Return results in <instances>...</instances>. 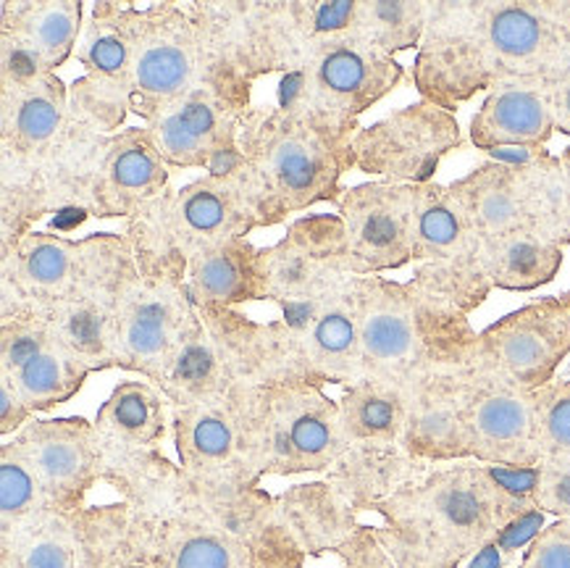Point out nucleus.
<instances>
[{"mask_svg": "<svg viewBox=\"0 0 570 568\" xmlns=\"http://www.w3.org/2000/svg\"><path fill=\"white\" fill-rule=\"evenodd\" d=\"M114 506L77 516L79 568H305L266 487L214 492L197 487L164 448H104Z\"/></svg>", "mask_w": 570, "mask_h": 568, "instance_id": "1", "label": "nucleus"}, {"mask_svg": "<svg viewBox=\"0 0 570 568\" xmlns=\"http://www.w3.org/2000/svg\"><path fill=\"white\" fill-rule=\"evenodd\" d=\"M570 61V3L444 0L431 3L413 61L421 100L455 114L510 79L552 75Z\"/></svg>", "mask_w": 570, "mask_h": 568, "instance_id": "2", "label": "nucleus"}, {"mask_svg": "<svg viewBox=\"0 0 570 568\" xmlns=\"http://www.w3.org/2000/svg\"><path fill=\"white\" fill-rule=\"evenodd\" d=\"M374 535L394 568H460L518 521L502 500L492 466H429L379 502Z\"/></svg>", "mask_w": 570, "mask_h": 568, "instance_id": "3", "label": "nucleus"}, {"mask_svg": "<svg viewBox=\"0 0 570 568\" xmlns=\"http://www.w3.org/2000/svg\"><path fill=\"white\" fill-rule=\"evenodd\" d=\"M361 311L363 379L402 392L463 369L479 332L463 311L426 293L413 280L355 276Z\"/></svg>", "mask_w": 570, "mask_h": 568, "instance_id": "4", "label": "nucleus"}, {"mask_svg": "<svg viewBox=\"0 0 570 568\" xmlns=\"http://www.w3.org/2000/svg\"><path fill=\"white\" fill-rule=\"evenodd\" d=\"M361 124L313 111L253 106L239 135L243 161L258 182L272 227L318 203L337 206L342 177L355 169L353 140Z\"/></svg>", "mask_w": 570, "mask_h": 568, "instance_id": "5", "label": "nucleus"}, {"mask_svg": "<svg viewBox=\"0 0 570 568\" xmlns=\"http://www.w3.org/2000/svg\"><path fill=\"white\" fill-rule=\"evenodd\" d=\"M272 227L255 177L243 166L203 174L185 187H166L140 214L124 224L121 235L137 264L187 261L210 245L247 237Z\"/></svg>", "mask_w": 570, "mask_h": 568, "instance_id": "6", "label": "nucleus"}, {"mask_svg": "<svg viewBox=\"0 0 570 568\" xmlns=\"http://www.w3.org/2000/svg\"><path fill=\"white\" fill-rule=\"evenodd\" d=\"M255 477H299L334 469L350 448L340 400L311 382L258 384L247 392Z\"/></svg>", "mask_w": 570, "mask_h": 568, "instance_id": "7", "label": "nucleus"}, {"mask_svg": "<svg viewBox=\"0 0 570 568\" xmlns=\"http://www.w3.org/2000/svg\"><path fill=\"white\" fill-rule=\"evenodd\" d=\"M405 82V67L355 29L318 40L303 63L282 75L276 106L361 124V116Z\"/></svg>", "mask_w": 570, "mask_h": 568, "instance_id": "8", "label": "nucleus"}, {"mask_svg": "<svg viewBox=\"0 0 570 568\" xmlns=\"http://www.w3.org/2000/svg\"><path fill=\"white\" fill-rule=\"evenodd\" d=\"M274 374L272 384L311 382L318 388H347L363 379L361 311L355 276L318 301L282 309L279 322H268Z\"/></svg>", "mask_w": 570, "mask_h": 568, "instance_id": "9", "label": "nucleus"}, {"mask_svg": "<svg viewBox=\"0 0 570 568\" xmlns=\"http://www.w3.org/2000/svg\"><path fill=\"white\" fill-rule=\"evenodd\" d=\"M189 13L200 27L203 42L216 69L243 75L250 82L261 77L289 75L313 48L308 3H243V0H193Z\"/></svg>", "mask_w": 570, "mask_h": 568, "instance_id": "10", "label": "nucleus"}, {"mask_svg": "<svg viewBox=\"0 0 570 568\" xmlns=\"http://www.w3.org/2000/svg\"><path fill=\"white\" fill-rule=\"evenodd\" d=\"M250 79L214 71L145 124L171 169L222 174L243 166L239 135L253 108Z\"/></svg>", "mask_w": 570, "mask_h": 568, "instance_id": "11", "label": "nucleus"}, {"mask_svg": "<svg viewBox=\"0 0 570 568\" xmlns=\"http://www.w3.org/2000/svg\"><path fill=\"white\" fill-rule=\"evenodd\" d=\"M411 280L426 293L455 305L465 316L492 295L484 239L473 229L450 185H419Z\"/></svg>", "mask_w": 570, "mask_h": 568, "instance_id": "12", "label": "nucleus"}, {"mask_svg": "<svg viewBox=\"0 0 570 568\" xmlns=\"http://www.w3.org/2000/svg\"><path fill=\"white\" fill-rule=\"evenodd\" d=\"M195 316L185 261L137 264L121 295L111 366L156 384Z\"/></svg>", "mask_w": 570, "mask_h": 568, "instance_id": "13", "label": "nucleus"}, {"mask_svg": "<svg viewBox=\"0 0 570 568\" xmlns=\"http://www.w3.org/2000/svg\"><path fill=\"white\" fill-rule=\"evenodd\" d=\"M214 71L218 69L210 61L200 27L187 6L174 0L145 6L135 58L124 82L129 114L148 124L160 108L174 104Z\"/></svg>", "mask_w": 570, "mask_h": 568, "instance_id": "14", "label": "nucleus"}, {"mask_svg": "<svg viewBox=\"0 0 570 568\" xmlns=\"http://www.w3.org/2000/svg\"><path fill=\"white\" fill-rule=\"evenodd\" d=\"M137 258L119 232L87 235V256L77 282L48 319L66 345L82 359L92 374L111 371L119 305Z\"/></svg>", "mask_w": 570, "mask_h": 568, "instance_id": "15", "label": "nucleus"}, {"mask_svg": "<svg viewBox=\"0 0 570 568\" xmlns=\"http://www.w3.org/2000/svg\"><path fill=\"white\" fill-rule=\"evenodd\" d=\"M570 355V290L539 297L479 332L465 369L537 392L554 382Z\"/></svg>", "mask_w": 570, "mask_h": 568, "instance_id": "16", "label": "nucleus"}, {"mask_svg": "<svg viewBox=\"0 0 570 568\" xmlns=\"http://www.w3.org/2000/svg\"><path fill=\"white\" fill-rule=\"evenodd\" d=\"M247 392L250 384H237L208 403L171 408L179 466L197 487L214 492H253L263 487L250 461Z\"/></svg>", "mask_w": 570, "mask_h": 568, "instance_id": "17", "label": "nucleus"}, {"mask_svg": "<svg viewBox=\"0 0 570 568\" xmlns=\"http://www.w3.org/2000/svg\"><path fill=\"white\" fill-rule=\"evenodd\" d=\"M460 145L463 129L455 114L419 100L361 127L353 140V164L357 172L382 182L429 185L440 164Z\"/></svg>", "mask_w": 570, "mask_h": 568, "instance_id": "18", "label": "nucleus"}, {"mask_svg": "<svg viewBox=\"0 0 570 568\" xmlns=\"http://www.w3.org/2000/svg\"><path fill=\"white\" fill-rule=\"evenodd\" d=\"M266 301L289 309L318 301L347 282V237L337 214H311L292 222L282 239L261 247Z\"/></svg>", "mask_w": 570, "mask_h": 568, "instance_id": "19", "label": "nucleus"}, {"mask_svg": "<svg viewBox=\"0 0 570 568\" xmlns=\"http://www.w3.org/2000/svg\"><path fill=\"white\" fill-rule=\"evenodd\" d=\"M337 216L345 224L353 276H379L413 264L419 185L363 182L342 193Z\"/></svg>", "mask_w": 570, "mask_h": 568, "instance_id": "20", "label": "nucleus"}, {"mask_svg": "<svg viewBox=\"0 0 570 568\" xmlns=\"http://www.w3.org/2000/svg\"><path fill=\"white\" fill-rule=\"evenodd\" d=\"M463 417L471 461L487 466H539V408L537 395L471 374L463 366Z\"/></svg>", "mask_w": 570, "mask_h": 568, "instance_id": "21", "label": "nucleus"}, {"mask_svg": "<svg viewBox=\"0 0 570 568\" xmlns=\"http://www.w3.org/2000/svg\"><path fill=\"white\" fill-rule=\"evenodd\" d=\"M13 440L32 461L50 506L61 513H82L87 494L104 482V442L92 421L32 419Z\"/></svg>", "mask_w": 570, "mask_h": 568, "instance_id": "22", "label": "nucleus"}, {"mask_svg": "<svg viewBox=\"0 0 570 568\" xmlns=\"http://www.w3.org/2000/svg\"><path fill=\"white\" fill-rule=\"evenodd\" d=\"M554 127L550 75L510 79L487 92L484 104L473 114L468 137L473 148L500 161L518 164L544 153Z\"/></svg>", "mask_w": 570, "mask_h": 568, "instance_id": "23", "label": "nucleus"}, {"mask_svg": "<svg viewBox=\"0 0 570 568\" xmlns=\"http://www.w3.org/2000/svg\"><path fill=\"white\" fill-rule=\"evenodd\" d=\"M171 172L145 124L108 135L87 182L85 210L95 218L129 222L169 187Z\"/></svg>", "mask_w": 570, "mask_h": 568, "instance_id": "24", "label": "nucleus"}, {"mask_svg": "<svg viewBox=\"0 0 570 568\" xmlns=\"http://www.w3.org/2000/svg\"><path fill=\"white\" fill-rule=\"evenodd\" d=\"M87 256V237L69 239L56 232H29L0 251V319L35 309L53 311L77 282Z\"/></svg>", "mask_w": 570, "mask_h": 568, "instance_id": "25", "label": "nucleus"}, {"mask_svg": "<svg viewBox=\"0 0 570 568\" xmlns=\"http://www.w3.org/2000/svg\"><path fill=\"white\" fill-rule=\"evenodd\" d=\"M71 119V87L58 75L0 85V150L38 161L61 140Z\"/></svg>", "mask_w": 570, "mask_h": 568, "instance_id": "26", "label": "nucleus"}, {"mask_svg": "<svg viewBox=\"0 0 570 568\" xmlns=\"http://www.w3.org/2000/svg\"><path fill=\"white\" fill-rule=\"evenodd\" d=\"M463 369L434 376L407 395V429L402 448L429 466L471 461L463 417Z\"/></svg>", "mask_w": 570, "mask_h": 568, "instance_id": "27", "label": "nucleus"}, {"mask_svg": "<svg viewBox=\"0 0 570 568\" xmlns=\"http://www.w3.org/2000/svg\"><path fill=\"white\" fill-rule=\"evenodd\" d=\"M237 384L245 382L229 347L197 311L195 322L189 324L177 351L166 363L156 388L164 392L171 408H187L222 398Z\"/></svg>", "mask_w": 570, "mask_h": 568, "instance_id": "28", "label": "nucleus"}, {"mask_svg": "<svg viewBox=\"0 0 570 568\" xmlns=\"http://www.w3.org/2000/svg\"><path fill=\"white\" fill-rule=\"evenodd\" d=\"M187 293L197 309H243L266 301L261 247L250 237L210 245L187 261Z\"/></svg>", "mask_w": 570, "mask_h": 568, "instance_id": "29", "label": "nucleus"}, {"mask_svg": "<svg viewBox=\"0 0 570 568\" xmlns=\"http://www.w3.org/2000/svg\"><path fill=\"white\" fill-rule=\"evenodd\" d=\"M450 189L484 243L521 229H533L518 164H481L465 177L450 182Z\"/></svg>", "mask_w": 570, "mask_h": 568, "instance_id": "30", "label": "nucleus"}, {"mask_svg": "<svg viewBox=\"0 0 570 568\" xmlns=\"http://www.w3.org/2000/svg\"><path fill=\"white\" fill-rule=\"evenodd\" d=\"M92 424L104 448H164L171 434V403L148 379H124L98 408Z\"/></svg>", "mask_w": 570, "mask_h": 568, "instance_id": "31", "label": "nucleus"}, {"mask_svg": "<svg viewBox=\"0 0 570 568\" xmlns=\"http://www.w3.org/2000/svg\"><path fill=\"white\" fill-rule=\"evenodd\" d=\"M429 463L415 461L402 448L350 445L324 482L355 516L374 513L379 502L421 477Z\"/></svg>", "mask_w": 570, "mask_h": 568, "instance_id": "32", "label": "nucleus"}, {"mask_svg": "<svg viewBox=\"0 0 570 568\" xmlns=\"http://www.w3.org/2000/svg\"><path fill=\"white\" fill-rule=\"evenodd\" d=\"M79 0H42V3H0V35L19 40L40 58L48 75L69 61L85 27Z\"/></svg>", "mask_w": 570, "mask_h": 568, "instance_id": "33", "label": "nucleus"}, {"mask_svg": "<svg viewBox=\"0 0 570 568\" xmlns=\"http://www.w3.org/2000/svg\"><path fill=\"white\" fill-rule=\"evenodd\" d=\"M140 13L142 9L137 3H111V0L95 3L77 46V61L82 63L85 77L111 87L121 98L135 58Z\"/></svg>", "mask_w": 570, "mask_h": 568, "instance_id": "34", "label": "nucleus"}, {"mask_svg": "<svg viewBox=\"0 0 570 568\" xmlns=\"http://www.w3.org/2000/svg\"><path fill=\"white\" fill-rule=\"evenodd\" d=\"M276 500L289 531L308 558L337 552L363 527L361 516L350 511L326 482L297 484Z\"/></svg>", "mask_w": 570, "mask_h": 568, "instance_id": "35", "label": "nucleus"}, {"mask_svg": "<svg viewBox=\"0 0 570 568\" xmlns=\"http://www.w3.org/2000/svg\"><path fill=\"white\" fill-rule=\"evenodd\" d=\"M340 413L350 445L402 448L407 429V392L400 388L376 379L347 384L340 395Z\"/></svg>", "mask_w": 570, "mask_h": 568, "instance_id": "36", "label": "nucleus"}, {"mask_svg": "<svg viewBox=\"0 0 570 568\" xmlns=\"http://www.w3.org/2000/svg\"><path fill=\"white\" fill-rule=\"evenodd\" d=\"M487 274L494 290L531 293L554 282L566 261V247L537 229H521L484 243Z\"/></svg>", "mask_w": 570, "mask_h": 568, "instance_id": "37", "label": "nucleus"}, {"mask_svg": "<svg viewBox=\"0 0 570 568\" xmlns=\"http://www.w3.org/2000/svg\"><path fill=\"white\" fill-rule=\"evenodd\" d=\"M0 376L11 379L29 411L48 413L75 400L92 376V369L56 332V337L42 351L19 363L13 371H0Z\"/></svg>", "mask_w": 570, "mask_h": 568, "instance_id": "38", "label": "nucleus"}, {"mask_svg": "<svg viewBox=\"0 0 570 568\" xmlns=\"http://www.w3.org/2000/svg\"><path fill=\"white\" fill-rule=\"evenodd\" d=\"M0 568H79L77 516L56 508L0 529Z\"/></svg>", "mask_w": 570, "mask_h": 568, "instance_id": "39", "label": "nucleus"}, {"mask_svg": "<svg viewBox=\"0 0 570 568\" xmlns=\"http://www.w3.org/2000/svg\"><path fill=\"white\" fill-rule=\"evenodd\" d=\"M525 198H529L533 229L542 232L560 247L570 245V187L560 156L539 153L529 161H518Z\"/></svg>", "mask_w": 570, "mask_h": 568, "instance_id": "40", "label": "nucleus"}, {"mask_svg": "<svg viewBox=\"0 0 570 568\" xmlns=\"http://www.w3.org/2000/svg\"><path fill=\"white\" fill-rule=\"evenodd\" d=\"M431 3L411 0H357L353 29L361 38L374 42L384 53L397 56L402 50L421 48L429 27Z\"/></svg>", "mask_w": 570, "mask_h": 568, "instance_id": "41", "label": "nucleus"}, {"mask_svg": "<svg viewBox=\"0 0 570 568\" xmlns=\"http://www.w3.org/2000/svg\"><path fill=\"white\" fill-rule=\"evenodd\" d=\"M50 500L38 471L17 440H3L0 445V529H13L19 523L38 519L50 511Z\"/></svg>", "mask_w": 570, "mask_h": 568, "instance_id": "42", "label": "nucleus"}, {"mask_svg": "<svg viewBox=\"0 0 570 568\" xmlns=\"http://www.w3.org/2000/svg\"><path fill=\"white\" fill-rule=\"evenodd\" d=\"M539 408V445L544 458H570V379L533 392Z\"/></svg>", "mask_w": 570, "mask_h": 568, "instance_id": "43", "label": "nucleus"}, {"mask_svg": "<svg viewBox=\"0 0 570 568\" xmlns=\"http://www.w3.org/2000/svg\"><path fill=\"white\" fill-rule=\"evenodd\" d=\"M537 508L554 519L570 521V458H544L539 463Z\"/></svg>", "mask_w": 570, "mask_h": 568, "instance_id": "44", "label": "nucleus"}, {"mask_svg": "<svg viewBox=\"0 0 570 568\" xmlns=\"http://www.w3.org/2000/svg\"><path fill=\"white\" fill-rule=\"evenodd\" d=\"M513 568H570V521L558 519L539 531Z\"/></svg>", "mask_w": 570, "mask_h": 568, "instance_id": "45", "label": "nucleus"}, {"mask_svg": "<svg viewBox=\"0 0 570 568\" xmlns=\"http://www.w3.org/2000/svg\"><path fill=\"white\" fill-rule=\"evenodd\" d=\"M32 419L35 413L29 411V405L19 395V390L13 388L11 379L0 376V437L9 440V437L21 432Z\"/></svg>", "mask_w": 570, "mask_h": 568, "instance_id": "46", "label": "nucleus"}, {"mask_svg": "<svg viewBox=\"0 0 570 568\" xmlns=\"http://www.w3.org/2000/svg\"><path fill=\"white\" fill-rule=\"evenodd\" d=\"M552 106H554V127L560 135L570 137V61L562 63L558 71L550 75Z\"/></svg>", "mask_w": 570, "mask_h": 568, "instance_id": "47", "label": "nucleus"}, {"mask_svg": "<svg viewBox=\"0 0 570 568\" xmlns=\"http://www.w3.org/2000/svg\"><path fill=\"white\" fill-rule=\"evenodd\" d=\"M560 164H562V172H566V179H568V187H570V145L560 153Z\"/></svg>", "mask_w": 570, "mask_h": 568, "instance_id": "48", "label": "nucleus"}]
</instances>
